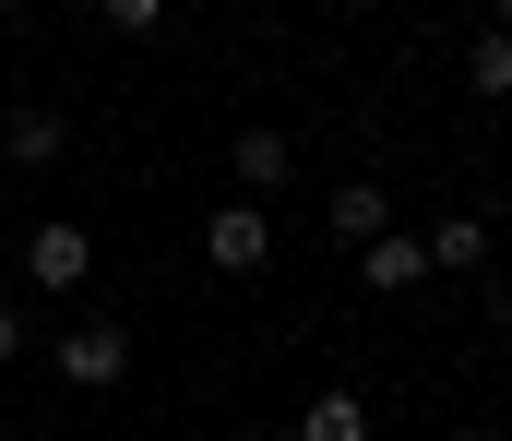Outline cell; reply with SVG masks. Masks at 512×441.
I'll return each mask as SVG.
<instances>
[{
	"label": "cell",
	"instance_id": "8fae6325",
	"mask_svg": "<svg viewBox=\"0 0 512 441\" xmlns=\"http://www.w3.org/2000/svg\"><path fill=\"white\" fill-rule=\"evenodd\" d=\"M96 12H108L120 36H155V24H167V0H96Z\"/></svg>",
	"mask_w": 512,
	"mask_h": 441
},
{
	"label": "cell",
	"instance_id": "3957f363",
	"mask_svg": "<svg viewBox=\"0 0 512 441\" xmlns=\"http://www.w3.org/2000/svg\"><path fill=\"white\" fill-rule=\"evenodd\" d=\"M24 275H36V298H72L96 275V239L84 227H24Z\"/></svg>",
	"mask_w": 512,
	"mask_h": 441
},
{
	"label": "cell",
	"instance_id": "277c9868",
	"mask_svg": "<svg viewBox=\"0 0 512 441\" xmlns=\"http://www.w3.org/2000/svg\"><path fill=\"white\" fill-rule=\"evenodd\" d=\"M358 275H370V287H382V298H405V287H429V239H417V227H382V239L358 251Z\"/></svg>",
	"mask_w": 512,
	"mask_h": 441
},
{
	"label": "cell",
	"instance_id": "7a4b0ae2",
	"mask_svg": "<svg viewBox=\"0 0 512 441\" xmlns=\"http://www.w3.org/2000/svg\"><path fill=\"white\" fill-rule=\"evenodd\" d=\"M60 382H84V394L131 382V322H72L60 334Z\"/></svg>",
	"mask_w": 512,
	"mask_h": 441
},
{
	"label": "cell",
	"instance_id": "7c38bea8",
	"mask_svg": "<svg viewBox=\"0 0 512 441\" xmlns=\"http://www.w3.org/2000/svg\"><path fill=\"white\" fill-rule=\"evenodd\" d=\"M0 358H24V310L12 298H0Z\"/></svg>",
	"mask_w": 512,
	"mask_h": 441
},
{
	"label": "cell",
	"instance_id": "6da1fadb",
	"mask_svg": "<svg viewBox=\"0 0 512 441\" xmlns=\"http://www.w3.org/2000/svg\"><path fill=\"white\" fill-rule=\"evenodd\" d=\"M203 263H215V275H262V263H274V215H262V203H215V215H203Z\"/></svg>",
	"mask_w": 512,
	"mask_h": 441
},
{
	"label": "cell",
	"instance_id": "5bb4252c",
	"mask_svg": "<svg viewBox=\"0 0 512 441\" xmlns=\"http://www.w3.org/2000/svg\"><path fill=\"white\" fill-rule=\"evenodd\" d=\"M0 12H36V0H0Z\"/></svg>",
	"mask_w": 512,
	"mask_h": 441
},
{
	"label": "cell",
	"instance_id": "ba28073f",
	"mask_svg": "<svg viewBox=\"0 0 512 441\" xmlns=\"http://www.w3.org/2000/svg\"><path fill=\"white\" fill-rule=\"evenodd\" d=\"M286 441H370V406H358V394H310Z\"/></svg>",
	"mask_w": 512,
	"mask_h": 441
},
{
	"label": "cell",
	"instance_id": "5b68a950",
	"mask_svg": "<svg viewBox=\"0 0 512 441\" xmlns=\"http://www.w3.org/2000/svg\"><path fill=\"white\" fill-rule=\"evenodd\" d=\"M393 227V203H382V179H346V191H334V203H322V239H346V251H370V239H382Z\"/></svg>",
	"mask_w": 512,
	"mask_h": 441
},
{
	"label": "cell",
	"instance_id": "9a60e30c",
	"mask_svg": "<svg viewBox=\"0 0 512 441\" xmlns=\"http://www.w3.org/2000/svg\"><path fill=\"white\" fill-rule=\"evenodd\" d=\"M262 441H286V430H262Z\"/></svg>",
	"mask_w": 512,
	"mask_h": 441
},
{
	"label": "cell",
	"instance_id": "52a82bcc",
	"mask_svg": "<svg viewBox=\"0 0 512 441\" xmlns=\"http://www.w3.org/2000/svg\"><path fill=\"white\" fill-rule=\"evenodd\" d=\"M60 144H72V132H60L48 108H12V120H0V155H12V167H60Z\"/></svg>",
	"mask_w": 512,
	"mask_h": 441
},
{
	"label": "cell",
	"instance_id": "30bf717a",
	"mask_svg": "<svg viewBox=\"0 0 512 441\" xmlns=\"http://www.w3.org/2000/svg\"><path fill=\"white\" fill-rule=\"evenodd\" d=\"M465 96H489V108L512 96V36H501V24H489V36L465 48Z\"/></svg>",
	"mask_w": 512,
	"mask_h": 441
},
{
	"label": "cell",
	"instance_id": "2e32d148",
	"mask_svg": "<svg viewBox=\"0 0 512 441\" xmlns=\"http://www.w3.org/2000/svg\"><path fill=\"white\" fill-rule=\"evenodd\" d=\"M501 322H512V298H501Z\"/></svg>",
	"mask_w": 512,
	"mask_h": 441
},
{
	"label": "cell",
	"instance_id": "9c48e42d",
	"mask_svg": "<svg viewBox=\"0 0 512 441\" xmlns=\"http://www.w3.org/2000/svg\"><path fill=\"white\" fill-rule=\"evenodd\" d=\"M477 263H489V227L477 215H441L429 227V275H477Z\"/></svg>",
	"mask_w": 512,
	"mask_h": 441
},
{
	"label": "cell",
	"instance_id": "8992f818",
	"mask_svg": "<svg viewBox=\"0 0 512 441\" xmlns=\"http://www.w3.org/2000/svg\"><path fill=\"white\" fill-rule=\"evenodd\" d=\"M227 167H239V203H262V191L298 167V144H286V132H227Z\"/></svg>",
	"mask_w": 512,
	"mask_h": 441
},
{
	"label": "cell",
	"instance_id": "4fadbf2b",
	"mask_svg": "<svg viewBox=\"0 0 512 441\" xmlns=\"http://www.w3.org/2000/svg\"><path fill=\"white\" fill-rule=\"evenodd\" d=\"M489 12H501V36H512V0H489Z\"/></svg>",
	"mask_w": 512,
	"mask_h": 441
}]
</instances>
